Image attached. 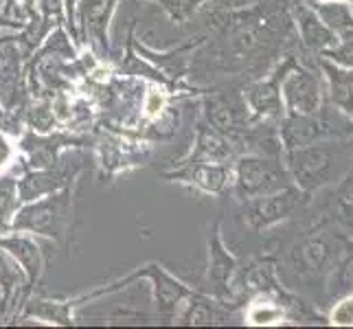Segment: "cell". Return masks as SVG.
<instances>
[{
    "label": "cell",
    "mask_w": 353,
    "mask_h": 329,
    "mask_svg": "<svg viewBox=\"0 0 353 329\" xmlns=\"http://www.w3.org/2000/svg\"><path fill=\"white\" fill-rule=\"evenodd\" d=\"M285 114H312L323 103L321 79L305 66L296 64L281 81Z\"/></svg>",
    "instance_id": "obj_13"
},
{
    "label": "cell",
    "mask_w": 353,
    "mask_h": 329,
    "mask_svg": "<svg viewBox=\"0 0 353 329\" xmlns=\"http://www.w3.org/2000/svg\"><path fill=\"white\" fill-rule=\"evenodd\" d=\"M312 7L325 27L336 35L353 27V9L349 0H319V3H312Z\"/></svg>",
    "instance_id": "obj_22"
},
{
    "label": "cell",
    "mask_w": 353,
    "mask_h": 329,
    "mask_svg": "<svg viewBox=\"0 0 353 329\" xmlns=\"http://www.w3.org/2000/svg\"><path fill=\"white\" fill-rule=\"evenodd\" d=\"M233 316V308L228 301L217 297L204 295L200 290H193L182 303L178 314L174 316V323L178 325H224Z\"/></svg>",
    "instance_id": "obj_16"
},
{
    "label": "cell",
    "mask_w": 353,
    "mask_h": 329,
    "mask_svg": "<svg viewBox=\"0 0 353 329\" xmlns=\"http://www.w3.org/2000/svg\"><path fill=\"white\" fill-rule=\"evenodd\" d=\"M330 286H327V292L330 297L338 299L345 297L349 292H353V250L340 255V259L336 261V266L330 270Z\"/></svg>",
    "instance_id": "obj_23"
},
{
    "label": "cell",
    "mask_w": 353,
    "mask_h": 329,
    "mask_svg": "<svg viewBox=\"0 0 353 329\" xmlns=\"http://www.w3.org/2000/svg\"><path fill=\"white\" fill-rule=\"evenodd\" d=\"M75 187L77 185L24 202L14 217L11 230L51 239L62 248H68L75 224Z\"/></svg>",
    "instance_id": "obj_3"
},
{
    "label": "cell",
    "mask_w": 353,
    "mask_h": 329,
    "mask_svg": "<svg viewBox=\"0 0 353 329\" xmlns=\"http://www.w3.org/2000/svg\"><path fill=\"white\" fill-rule=\"evenodd\" d=\"M202 108H204V121H209L213 128L224 132L226 137L233 139L237 145L239 137L246 132L254 119L243 99V92L237 90H213L202 97Z\"/></svg>",
    "instance_id": "obj_8"
},
{
    "label": "cell",
    "mask_w": 353,
    "mask_h": 329,
    "mask_svg": "<svg viewBox=\"0 0 353 329\" xmlns=\"http://www.w3.org/2000/svg\"><path fill=\"white\" fill-rule=\"evenodd\" d=\"M237 156H239V150L233 143V139L226 137V134L217 128H213L209 121L200 119L196 123V137H193L191 150L185 158H180V161L233 165Z\"/></svg>",
    "instance_id": "obj_14"
},
{
    "label": "cell",
    "mask_w": 353,
    "mask_h": 329,
    "mask_svg": "<svg viewBox=\"0 0 353 329\" xmlns=\"http://www.w3.org/2000/svg\"><path fill=\"white\" fill-rule=\"evenodd\" d=\"M0 292H3V297L7 301V319L11 314L20 312L22 303L27 301L33 292L18 261L3 248H0Z\"/></svg>",
    "instance_id": "obj_18"
},
{
    "label": "cell",
    "mask_w": 353,
    "mask_h": 329,
    "mask_svg": "<svg viewBox=\"0 0 353 329\" xmlns=\"http://www.w3.org/2000/svg\"><path fill=\"white\" fill-rule=\"evenodd\" d=\"M321 55L325 59H330V62L338 64V66L353 68V27L345 33H340L336 46L327 48V51H323Z\"/></svg>",
    "instance_id": "obj_25"
},
{
    "label": "cell",
    "mask_w": 353,
    "mask_h": 329,
    "mask_svg": "<svg viewBox=\"0 0 353 329\" xmlns=\"http://www.w3.org/2000/svg\"><path fill=\"white\" fill-rule=\"evenodd\" d=\"M20 161V152L18 145L14 143V137L9 132L0 130V174L7 172V169L16 167Z\"/></svg>",
    "instance_id": "obj_27"
},
{
    "label": "cell",
    "mask_w": 353,
    "mask_h": 329,
    "mask_svg": "<svg viewBox=\"0 0 353 329\" xmlns=\"http://www.w3.org/2000/svg\"><path fill=\"white\" fill-rule=\"evenodd\" d=\"M321 68L330 81V103L353 121V70L327 62L323 57Z\"/></svg>",
    "instance_id": "obj_19"
},
{
    "label": "cell",
    "mask_w": 353,
    "mask_h": 329,
    "mask_svg": "<svg viewBox=\"0 0 353 329\" xmlns=\"http://www.w3.org/2000/svg\"><path fill=\"white\" fill-rule=\"evenodd\" d=\"M0 248L7 250L18 261L24 277H27L29 288L35 290V286L42 281V275L46 270V257L38 237L29 233H20V230H9V233L0 235Z\"/></svg>",
    "instance_id": "obj_15"
},
{
    "label": "cell",
    "mask_w": 353,
    "mask_h": 329,
    "mask_svg": "<svg viewBox=\"0 0 353 329\" xmlns=\"http://www.w3.org/2000/svg\"><path fill=\"white\" fill-rule=\"evenodd\" d=\"M161 178L182 187H191L206 196H224L226 191L233 189V165L178 161L176 167L163 172Z\"/></svg>",
    "instance_id": "obj_10"
},
{
    "label": "cell",
    "mask_w": 353,
    "mask_h": 329,
    "mask_svg": "<svg viewBox=\"0 0 353 329\" xmlns=\"http://www.w3.org/2000/svg\"><path fill=\"white\" fill-rule=\"evenodd\" d=\"M139 279L152 283V299H154L156 316H161V319H167V321H174V316L178 314L180 306L193 292V288H189L185 281H180V279L169 272L165 266L150 261V263H143L139 268H134L130 275L117 279V281L99 286V288L86 292V295H79L75 299H68V303H70V308L77 312L79 308L88 306V303H92V301H99L103 297H110V295H114V292H121V290L134 286Z\"/></svg>",
    "instance_id": "obj_2"
},
{
    "label": "cell",
    "mask_w": 353,
    "mask_h": 329,
    "mask_svg": "<svg viewBox=\"0 0 353 329\" xmlns=\"http://www.w3.org/2000/svg\"><path fill=\"white\" fill-rule=\"evenodd\" d=\"M119 0H79L77 5V33L79 46H90L94 57L110 59L112 44H110V27L117 14Z\"/></svg>",
    "instance_id": "obj_7"
},
{
    "label": "cell",
    "mask_w": 353,
    "mask_h": 329,
    "mask_svg": "<svg viewBox=\"0 0 353 329\" xmlns=\"http://www.w3.org/2000/svg\"><path fill=\"white\" fill-rule=\"evenodd\" d=\"M79 169L81 165L66 163L64 156L57 165H51V167H35V169L22 167V172L18 174V189H20L22 204L77 185Z\"/></svg>",
    "instance_id": "obj_12"
},
{
    "label": "cell",
    "mask_w": 353,
    "mask_h": 329,
    "mask_svg": "<svg viewBox=\"0 0 353 329\" xmlns=\"http://www.w3.org/2000/svg\"><path fill=\"white\" fill-rule=\"evenodd\" d=\"M292 187L283 156L241 154L233 163V191L243 200L261 198L268 193Z\"/></svg>",
    "instance_id": "obj_4"
},
{
    "label": "cell",
    "mask_w": 353,
    "mask_h": 329,
    "mask_svg": "<svg viewBox=\"0 0 353 329\" xmlns=\"http://www.w3.org/2000/svg\"><path fill=\"white\" fill-rule=\"evenodd\" d=\"M283 163L292 185L303 193H314L336 182L353 165V145L343 139H325L283 152Z\"/></svg>",
    "instance_id": "obj_1"
},
{
    "label": "cell",
    "mask_w": 353,
    "mask_h": 329,
    "mask_svg": "<svg viewBox=\"0 0 353 329\" xmlns=\"http://www.w3.org/2000/svg\"><path fill=\"white\" fill-rule=\"evenodd\" d=\"M332 217L345 233L353 235V165L338 178L332 193Z\"/></svg>",
    "instance_id": "obj_21"
},
{
    "label": "cell",
    "mask_w": 353,
    "mask_h": 329,
    "mask_svg": "<svg viewBox=\"0 0 353 329\" xmlns=\"http://www.w3.org/2000/svg\"><path fill=\"white\" fill-rule=\"evenodd\" d=\"M7 321V301L3 297V292H0V323Z\"/></svg>",
    "instance_id": "obj_30"
},
{
    "label": "cell",
    "mask_w": 353,
    "mask_h": 329,
    "mask_svg": "<svg viewBox=\"0 0 353 329\" xmlns=\"http://www.w3.org/2000/svg\"><path fill=\"white\" fill-rule=\"evenodd\" d=\"M77 5L79 0H64V18H66V33L70 35V40L75 42V46H79V33H77V22H75V14H77Z\"/></svg>",
    "instance_id": "obj_29"
},
{
    "label": "cell",
    "mask_w": 353,
    "mask_h": 329,
    "mask_svg": "<svg viewBox=\"0 0 353 329\" xmlns=\"http://www.w3.org/2000/svg\"><path fill=\"white\" fill-rule=\"evenodd\" d=\"M222 219L224 215L217 213L206 235V255H209L206 281L213 288V297L237 303L241 299V263L226 248L222 237Z\"/></svg>",
    "instance_id": "obj_5"
},
{
    "label": "cell",
    "mask_w": 353,
    "mask_h": 329,
    "mask_svg": "<svg viewBox=\"0 0 353 329\" xmlns=\"http://www.w3.org/2000/svg\"><path fill=\"white\" fill-rule=\"evenodd\" d=\"M22 172V163L0 174V235L11 230L14 217L22 206L20 189H18V174Z\"/></svg>",
    "instance_id": "obj_20"
},
{
    "label": "cell",
    "mask_w": 353,
    "mask_h": 329,
    "mask_svg": "<svg viewBox=\"0 0 353 329\" xmlns=\"http://www.w3.org/2000/svg\"><path fill=\"white\" fill-rule=\"evenodd\" d=\"M3 29H9V24H7V20L3 16V0H0V31H3Z\"/></svg>",
    "instance_id": "obj_31"
},
{
    "label": "cell",
    "mask_w": 353,
    "mask_h": 329,
    "mask_svg": "<svg viewBox=\"0 0 353 329\" xmlns=\"http://www.w3.org/2000/svg\"><path fill=\"white\" fill-rule=\"evenodd\" d=\"M307 198L310 193H303L292 185L261 198L243 200V219L252 230H265L294 215L307 202Z\"/></svg>",
    "instance_id": "obj_9"
},
{
    "label": "cell",
    "mask_w": 353,
    "mask_h": 329,
    "mask_svg": "<svg viewBox=\"0 0 353 329\" xmlns=\"http://www.w3.org/2000/svg\"><path fill=\"white\" fill-rule=\"evenodd\" d=\"M3 16L9 31H20L38 20V0H3Z\"/></svg>",
    "instance_id": "obj_24"
},
{
    "label": "cell",
    "mask_w": 353,
    "mask_h": 329,
    "mask_svg": "<svg viewBox=\"0 0 353 329\" xmlns=\"http://www.w3.org/2000/svg\"><path fill=\"white\" fill-rule=\"evenodd\" d=\"M294 18H296L301 42L307 51L323 53V51H327V48L336 46L338 35L325 27L323 20L319 18V14L314 11V7L307 5L305 0H296L294 3Z\"/></svg>",
    "instance_id": "obj_17"
},
{
    "label": "cell",
    "mask_w": 353,
    "mask_h": 329,
    "mask_svg": "<svg viewBox=\"0 0 353 329\" xmlns=\"http://www.w3.org/2000/svg\"><path fill=\"white\" fill-rule=\"evenodd\" d=\"M343 255V239L330 233L303 237L288 252V266L299 279L327 277Z\"/></svg>",
    "instance_id": "obj_6"
},
{
    "label": "cell",
    "mask_w": 353,
    "mask_h": 329,
    "mask_svg": "<svg viewBox=\"0 0 353 329\" xmlns=\"http://www.w3.org/2000/svg\"><path fill=\"white\" fill-rule=\"evenodd\" d=\"M296 64L299 62L294 57H285L270 75L252 81L250 86L243 90V99H246V106L254 121H265L268 123V121H281L285 117L281 81Z\"/></svg>",
    "instance_id": "obj_11"
},
{
    "label": "cell",
    "mask_w": 353,
    "mask_h": 329,
    "mask_svg": "<svg viewBox=\"0 0 353 329\" xmlns=\"http://www.w3.org/2000/svg\"><path fill=\"white\" fill-rule=\"evenodd\" d=\"M330 321L340 327H351L353 325V292L340 297V301L334 306Z\"/></svg>",
    "instance_id": "obj_28"
},
{
    "label": "cell",
    "mask_w": 353,
    "mask_h": 329,
    "mask_svg": "<svg viewBox=\"0 0 353 329\" xmlns=\"http://www.w3.org/2000/svg\"><path fill=\"white\" fill-rule=\"evenodd\" d=\"M158 5L163 7L169 20L182 24L196 14L200 5H204V0H158Z\"/></svg>",
    "instance_id": "obj_26"
}]
</instances>
